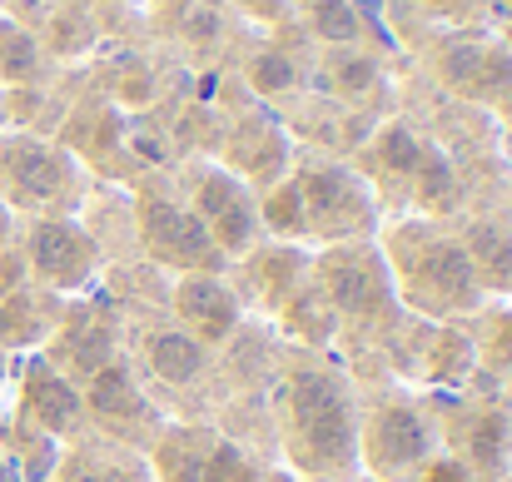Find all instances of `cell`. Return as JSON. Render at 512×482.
Segmentation results:
<instances>
[{
	"label": "cell",
	"instance_id": "1",
	"mask_svg": "<svg viewBox=\"0 0 512 482\" xmlns=\"http://www.w3.org/2000/svg\"><path fill=\"white\" fill-rule=\"evenodd\" d=\"M378 219L373 194L363 189V179H353L348 169H304L294 184L274 189L264 199L259 224H269L284 239H358L368 234Z\"/></svg>",
	"mask_w": 512,
	"mask_h": 482
},
{
	"label": "cell",
	"instance_id": "2",
	"mask_svg": "<svg viewBox=\"0 0 512 482\" xmlns=\"http://www.w3.org/2000/svg\"><path fill=\"white\" fill-rule=\"evenodd\" d=\"M289 438L294 458L319 482H348L358 468V423L353 398L334 373L299 368L289 383Z\"/></svg>",
	"mask_w": 512,
	"mask_h": 482
},
{
	"label": "cell",
	"instance_id": "3",
	"mask_svg": "<svg viewBox=\"0 0 512 482\" xmlns=\"http://www.w3.org/2000/svg\"><path fill=\"white\" fill-rule=\"evenodd\" d=\"M398 279L413 309L423 314H463L483 304V279L458 239H423L413 249H398Z\"/></svg>",
	"mask_w": 512,
	"mask_h": 482
},
{
	"label": "cell",
	"instance_id": "4",
	"mask_svg": "<svg viewBox=\"0 0 512 482\" xmlns=\"http://www.w3.org/2000/svg\"><path fill=\"white\" fill-rule=\"evenodd\" d=\"M140 239L160 264L184 269V274H219L229 264L224 249L199 224V214L170 199H140Z\"/></svg>",
	"mask_w": 512,
	"mask_h": 482
},
{
	"label": "cell",
	"instance_id": "5",
	"mask_svg": "<svg viewBox=\"0 0 512 482\" xmlns=\"http://www.w3.org/2000/svg\"><path fill=\"white\" fill-rule=\"evenodd\" d=\"M0 179H5L10 199L30 204V209H60L75 199V184H80L75 164L40 140H5L0 145Z\"/></svg>",
	"mask_w": 512,
	"mask_h": 482
},
{
	"label": "cell",
	"instance_id": "6",
	"mask_svg": "<svg viewBox=\"0 0 512 482\" xmlns=\"http://www.w3.org/2000/svg\"><path fill=\"white\" fill-rule=\"evenodd\" d=\"M194 214L209 229V239L224 249V259H239V254H249L259 244V229H264L259 224V204L224 169H204L199 174V184H194Z\"/></svg>",
	"mask_w": 512,
	"mask_h": 482
},
{
	"label": "cell",
	"instance_id": "7",
	"mask_svg": "<svg viewBox=\"0 0 512 482\" xmlns=\"http://www.w3.org/2000/svg\"><path fill=\"white\" fill-rule=\"evenodd\" d=\"M25 249H30V269L40 274V284L65 289V294L85 289L100 269V249L75 219H40Z\"/></svg>",
	"mask_w": 512,
	"mask_h": 482
},
{
	"label": "cell",
	"instance_id": "8",
	"mask_svg": "<svg viewBox=\"0 0 512 482\" xmlns=\"http://www.w3.org/2000/svg\"><path fill=\"white\" fill-rule=\"evenodd\" d=\"M433 448V433L428 423L403 408V403H388L368 418V428H358V458H368L378 473H403V468H418Z\"/></svg>",
	"mask_w": 512,
	"mask_h": 482
},
{
	"label": "cell",
	"instance_id": "9",
	"mask_svg": "<svg viewBox=\"0 0 512 482\" xmlns=\"http://www.w3.org/2000/svg\"><path fill=\"white\" fill-rule=\"evenodd\" d=\"M25 413L40 423V433L65 438V433H80L85 398L75 393V383L50 358H30V368H25Z\"/></svg>",
	"mask_w": 512,
	"mask_h": 482
},
{
	"label": "cell",
	"instance_id": "10",
	"mask_svg": "<svg viewBox=\"0 0 512 482\" xmlns=\"http://www.w3.org/2000/svg\"><path fill=\"white\" fill-rule=\"evenodd\" d=\"M174 314L199 343H219L239 328V299L214 274H184L174 289Z\"/></svg>",
	"mask_w": 512,
	"mask_h": 482
},
{
	"label": "cell",
	"instance_id": "11",
	"mask_svg": "<svg viewBox=\"0 0 512 482\" xmlns=\"http://www.w3.org/2000/svg\"><path fill=\"white\" fill-rule=\"evenodd\" d=\"M443 75H448L458 90H468V95H478V100H493V105H508L512 110V55L508 50H498V45H473V40L448 45Z\"/></svg>",
	"mask_w": 512,
	"mask_h": 482
},
{
	"label": "cell",
	"instance_id": "12",
	"mask_svg": "<svg viewBox=\"0 0 512 482\" xmlns=\"http://www.w3.org/2000/svg\"><path fill=\"white\" fill-rule=\"evenodd\" d=\"M383 274H388V269H383L368 249H343V254H334V259L324 264V289H329V299H334L339 314L368 319L373 304H378V294L388 289Z\"/></svg>",
	"mask_w": 512,
	"mask_h": 482
},
{
	"label": "cell",
	"instance_id": "13",
	"mask_svg": "<svg viewBox=\"0 0 512 482\" xmlns=\"http://www.w3.org/2000/svg\"><path fill=\"white\" fill-rule=\"evenodd\" d=\"M140 358H145V368H150L160 383H170V388H184V383H194V378L204 373V343L189 338L184 328H155V333L145 338Z\"/></svg>",
	"mask_w": 512,
	"mask_h": 482
},
{
	"label": "cell",
	"instance_id": "14",
	"mask_svg": "<svg viewBox=\"0 0 512 482\" xmlns=\"http://www.w3.org/2000/svg\"><path fill=\"white\" fill-rule=\"evenodd\" d=\"M85 403H90L95 418H105V423H145V418H150V398L135 388V378H130L120 363H100V368L90 373Z\"/></svg>",
	"mask_w": 512,
	"mask_h": 482
},
{
	"label": "cell",
	"instance_id": "15",
	"mask_svg": "<svg viewBox=\"0 0 512 482\" xmlns=\"http://www.w3.org/2000/svg\"><path fill=\"white\" fill-rule=\"evenodd\" d=\"M463 249H468V259H473L483 289H508L512 284V234L488 229V224H473Z\"/></svg>",
	"mask_w": 512,
	"mask_h": 482
},
{
	"label": "cell",
	"instance_id": "16",
	"mask_svg": "<svg viewBox=\"0 0 512 482\" xmlns=\"http://www.w3.org/2000/svg\"><path fill=\"white\" fill-rule=\"evenodd\" d=\"M314 30L334 45H348L363 35V20H358V5L353 0H314Z\"/></svg>",
	"mask_w": 512,
	"mask_h": 482
},
{
	"label": "cell",
	"instance_id": "17",
	"mask_svg": "<svg viewBox=\"0 0 512 482\" xmlns=\"http://www.w3.org/2000/svg\"><path fill=\"white\" fill-rule=\"evenodd\" d=\"M473 463L483 473L503 468V423L498 418H478V428H473Z\"/></svg>",
	"mask_w": 512,
	"mask_h": 482
},
{
	"label": "cell",
	"instance_id": "18",
	"mask_svg": "<svg viewBox=\"0 0 512 482\" xmlns=\"http://www.w3.org/2000/svg\"><path fill=\"white\" fill-rule=\"evenodd\" d=\"M0 70H5V80H25L35 70V45L25 35L5 30V40H0Z\"/></svg>",
	"mask_w": 512,
	"mask_h": 482
},
{
	"label": "cell",
	"instance_id": "19",
	"mask_svg": "<svg viewBox=\"0 0 512 482\" xmlns=\"http://www.w3.org/2000/svg\"><path fill=\"white\" fill-rule=\"evenodd\" d=\"M254 85H259V90H289V85H294V65L269 50V55L254 60Z\"/></svg>",
	"mask_w": 512,
	"mask_h": 482
},
{
	"label": "cell",
	"instance_id": "20",
	"mask_svg": "<svg viewBox=\"0 0 512 482\" xmlns=\"http://www.w3.org/2000/svg\"><path fill=\"white\" fill-rule=\"evenodd\" d=\"M60 482H125V473L110 463H95V458H75L60 468Z\"/></svg>",
	"mask_w": 512,
	"mask_h": 482
},
{
	"label": "cell",
	"instance_id": "21",
	"mask_svg": "<svg viewBox=\"0 0 512 482\" xmlns=\"http://www.w3.org/2000/svg\"><path fill=\"white\" fill-rule=\"evenodd\" d=\"M423 482H473V478H468L463 463H433V473H428Z\"/></svg>",
	"mask_w": 512,
	"mask_h": 482
},
{
	"label": "cell",
	"instance_id": "22",
	"mask_svg": "<svg viewBox=\"0 0 512 482\" xmlns=\"http://www.w3.org/2000/svg\"><path fill=\"white\" fill-rule=\"evenodd\" d=\"M0 482H15V463H10V453L0 448Z\"/></svg>",
	"mask_w": 512,
	"mask_h": 482
},
{
	"label": "cell",
	"instance_id": "23",
	"mask_svg": "<svg viewBox=\"0 0 512 482\" xmlns=\"http://www.w3.org/2000/svg\"><path fill=\"white\" fill-rule=\"evenodd\" d=\"M5 239H10V209L0 204V244H5Z\"/></svg>",
	"mask_w": 512,
	"mask_h": 482
},
{
	"label": "cell",
	"instance_id": "24",
	"mask_svg": "<svg viewBox=\"0 0 512 482\" xmlns=\"http://www.w3.org/2000/svg\"><path fill=\"white\" fill-rule=\"evenodd\" d=\"M0 378H5V353H0Z\"/></svg>",
	"mask_w": 512,
	"mask_h": 482
},
{
	"label": "cell",
	"instance_id": "25",
	"mask_svg": "<svg viewBox=\"0 0 512 482\" xmlns=\"http://www.w3.org/2000/svg\"><path fill=\"white\" fill-rule=\"evenodd\" d=\"M279 482H289V478H279Z\"/></svg>",
	"mask_w": 512,
	"mask_h": 482
}]
</instances>
